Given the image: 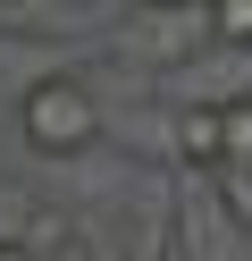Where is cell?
<instances>
[{
    "label": "cell",
    "instance_id": "8992f818",
    "mask_svg": "<svg viewBox=\"0 0 252 261\" xmlns=\"http://www.w3.org/2000/svg\"><path fill=\"white\" fill-rule=\"evenodd\" d=\"M0 261H34V244L25 236H0Z\"/></svg>",
    "mask_w": 252,
    "mask_h": 261
},
{
    "label": "cell",
    "instance_id": "52a82bcc",
    "mask_svg": "<svg viewBox=\"0 0 252 261\" xmlns=\"http://www.w3.org/2000/svg\"><path fill=\"white\" fill-rule=\"evenodd\" d=\"M134 9H185V0H134Z\"/></svg>",
    "mask_w": 252,
    "mask_h": 261
},
{
    "label": "cell",
    "instance_id": "277c9868",
    "mask_svg": "<svg viewBox=\"0 0 252 261\" xmlns=\"http://www.w3.org/2000/svg\"><path fill=\"white\" fill-rule=\"evenodd\" d=\"M210 34L227 51H252V0H210Z\"/></svg>",
    "mask_w": 252,
    "mask_h": 261
},
{
    "label": "cell",
    "instance_id": "3957f363",
    "mask_svg": "<svg viewBox=\"0 0 252 261\" xmlns=\"http://www.w3.org/2000/svg\"><path fill=\"white\" fill-rule=\"evenodd\" d=\"M218 135H227V160H218V169H252V93L218 110Z\"/></svg>",
    "mask_w": 252,
    "mask_h": 261
},
{
    "label": "cell",
    "instance_id": "5b68a950",
    "mask_svg": "<svg viewBox=\"0 0 252 261\" xmlns=\"http://www.w3.org/2000/svg\"><path fill=\"white\" fill-rule=\"evenodd\" d=\"M218 194H227V211L252 227V169H218Z\"/></svg>",
    "mask_w": 252,
    "mask_h": 261
},
{
    "label": "cell",
    "instance_id": "7a4b0ae2",
    "mask_svg": "<svg viewBox=\"0 0 252 261\" xmlns=\"http://www.w3.org/2000/svg\"><path fill=\"white\" fill-rule=\"evenodd\" d=\"M177 160H185V169H218V160H227L218 110H202V101H185V110H177Z\"/></svg>",
    "mask_w": 252,
    "mask_h": 261
},
{
    "label": "cell",
    "instance_id": "6da1fadb",
    "mask_svg": "<svg viewBox=\"0 0 252 261\" xmlns=\"http://www.w3.org/2000/svg\"><path fill=\"white\" fill-rule=\"evenodd\" d=\"M101 93L84 85V76H34L25 93H17V135L34 143L42 160H76L101 143Z\"/></svg>",
    "mask_w": 252,
    "mask_h": 261
}]
</instances>
